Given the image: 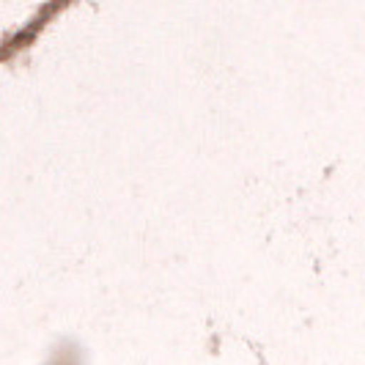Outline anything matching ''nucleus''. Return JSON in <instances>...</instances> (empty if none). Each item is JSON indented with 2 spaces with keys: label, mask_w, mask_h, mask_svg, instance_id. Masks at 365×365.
I'll return each instance as SVG.
<instances>
[]
</instances>
